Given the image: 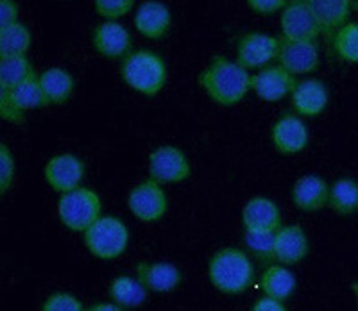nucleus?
Returning <instances> with one entry per match:
<instances>
[{
    "label": "nucleus",
    "instance_id": "nucleus-28",
    "mask_svg": "<svg viewBox=\"0 0 358 311\" xmlns=\"http://www.w3.org/2000/svg\"><path fill=\"white\" fill-rule=\"evenodd\" d=\"M33 73V63L27 56L0 57V89H13Z\"/></svg>",
    "mask_w": 358,
    "mask_h": 311
},
{
    "label": "nucleus",
    "instance_id": "nucleus-9",
    "mask_svg": "<svg viewBox=\"0 0 358 311\" xmlns=\"http://www.w3.org/2000/svg\"><path fill=\"white\" fill-rule=\"evenodd\" d=\"M281 40L264 33H248L236 41V61L244 68H265L278 59Z\"/></svg>",
    "mask_w": 358,
    "mask_h": 311
},
{
    "label": "nucleus",
    "instance_id": "nucleus-16",
    "mask_svg": "<svg viewBox=\"0 0 358 311\" xmlns=\"http://www.w3.org/2000/svg\"><path fill=\"white\" fill-rule=\"evenodd\" d=\"M242 224L245 231H268L276 233L283 222H281V211L273 198L257 195L245 202L242 210Z\"/></svg>",
    "mask_w": 358,
    "mask_h": 311
},
{
    "label": "nucleus",
    "instance_id": "nucleus-40",
    "mask_svg": "<svg viewBox=\"0 0 358 311\" xmlns=\"http://www.w3.org/2000/svg\"><path fill=\"white\" fill-rule=\"evenodd\" d=\"M353 8L358 11V0H353Z\"/></svg>",
    "mask_w": 358,
    "mask_h": 311
},
{
    "label": "nucleus",
    "instance_id": "nucleus-17",
    "mask_svg": "<svg viewBox=\"0 0 358 311\" xmlns=\"http://www.w3.org/2000/svg\"><path fill=\"white\" fill-rule=\"evenodd\" d=\"M305 2L324 36L334 38L338 29L350 22L353 0H305Z\"/></svg>",
    "mask_w": 358,
    "mask_h": 311
},
{
    "label": "nucleus",
    "instance_id": "nucleus-5",
    "mask_svg": "<svg viewBox=\"0 0 358 311\" xmlns=\"http://www.w3.org/2000/svg\"><path fill=\"white\" fill-rule=\"evenodd\" d=\"M102 201L97 191L90 188H78L63 194L57 201V217L66 229L85 233L92 224L102 217Z\"/></svg>",
    "mask_w": 358,
    "mask_h": 311
},
{
    "label": "nucleus",
    "instance_id": "nucleus-30",
    "mask_svg": "<svg viewBox=\"0 0 358 311\" xmlns=\"http://www.w3.org/2000/svg\"><path fill=\"white\" fill-rule=\"evenodd\" d=\"M244 243L252 256L260 258L262 261L274 259V243L276 233L268 231H244Z\"/></svg>",
    "mask_w": 358,
    "mask_h": 311
},
{
    "label": "nucleus",
    "instance_id": "nucleus-39",
    "mask_svg": "<svg viewBox=\"0 0 358 311\" xmlns=\"http://www.w3.org/2000/svg\"><path fill=\"white\" fill-rule=\"evenodd\" d=\"M351 290H353L355 299H357V311H358V283H353V284H351Z\"/></svg>",
    "mask_w": 358,
    "mask_h": 311
},
{
    "label": "nucleus",
    "instance_id": "nucleus-22",
    "mask_svg": "<svg viewBox=\"0 0 358 311\" xmlns=\"http://www.w3.org/2000/svg\"><path fill=\"white\" fill-rule=\"evenodd\" d=\"M40 86L43 92L45 106H62L70 101L76 81L72 73L59 66H50L40 73Z\"/></svg>",
    "mask_w": 358,
    "mask_h": 311
},
{
    "label": "nucleus",
    "instance_id": "nucleus-24",
    "mask_svg": "<svg viewBox=\"0 0 358 311\" xmlns=\"http://www.w3.org/2000/svg\"><path fill=\"white\" fill-rule=\"evenodd\" d=\"M328 208L341 217H350L358 211V181L351 178H341L330 185Z\"/></svg>",
    "mask_w": 358,
    "mask_h": 311
},
{
    "label": "nucleus",
    "instance_id": "nucleus-37",
    "mask_svg": "<svg viewBox=\"0 0 358 311\" xmlns=\"http://www.w3.org/2000/svg\"><path fill=\"white\" fill-rule=\"evenodd\" d=\"M252 311H289L285 306V301H278L273 297H264V299L258 301Z\"/></svg>",
    "mask_w": 358,
    "mask_h": 311
},
{
    "label": "nucleus",
    "instance_id": "nucleus-4",
    "mask_svg": "<svg viewBox=\"0 0 358 311\" xmlns=\"http://www.w3.org/2000/svg\"><path fill=\"white\" fill-rule=\"evenodd\" d=\"M85 245L95 258L111 261L126 252L129 245V229L117 217H101L83 233Z\"/></svg>",
    "mask_w": 358,
    "mask_h": 311
},
{
    "label": "nucleus",
    "instance_id": "nucleus-12",
    "mask_svg": "<svg viewBox=\"0 0 358 311\" xmlns=\"http://www.w3.org/2000/svg\"><path fill=\"white\" fill-rule=\"evenodd\" d=\"M94 47L106 59H126L133 52V38L129 31L117 20H106L94 31Z\"/></svg>",
    "mask_w": 358,
    "mask_h": 311
},
{
    "label": "nucleus",
    "instance_id": "nucleus-27",
    "mask_svg": "<svg viewBox=\"0 0 358 311\" xmlns=\"http://www.w3.org/2000/svg\"><path fill=\"white\" fill-rule=\"evenodd\" d=\"M2 92H8L13 102L18 106V110H22L24 113L29 110H36V108L45 106L43 92H41L40 86V73L36 72L33 75H29L25 81H22L20 85H17L13 89H2Z\"/></svg>",
    "mask_w": 358,
    "mask_h": 311
},
{
    "label": "nucleus",
    "instance_id": "nucleus-7",
    "mask_svg": "<svg viewBox=\"0 0 358 311\" xmlns=\"http://www.w3.org/2000/svg\"><path fill=\"white\" fill-rule=\"evenodd\" d=\"M190 172V161L179 147L162 145L149 154V175L162 185L187 181Z\"/></svg>",
    "mask_w": 358,
    "mask_h": 311
},
{
    "label": "nucleus",
    "instance_id": "nucleus-29",
    "mask_svg": "<svg viewBox=\"0 0 358 311\" xmlns=\"http://www.w3.org/2000/svg\"><path fill=\"white\" fill-rule=\"evenodd\" d=\"M334 50L342 61L358 65V22H348L334 34Z\"/></svg>",
    "mask_w": 358,
    "mask_h": 311
},
{
    "label": "nucleus",
    "instance_id": "nucleus-21",
    "mask_svg": "<svg viewBox=\"0 0 358 311\" xmlns=\"http://www.w3.org/2000/svg\"><path fill=\"white\" fill-rule=\"evenodd\" d=\"M330 101L328 89L324 82L319 79H306V81L297 82L296 89L292 93V106L299 117H317L326 110Z\"/></svg>",
    "mask_w": 358,
    "mask_h": 311
},
{
    "label": "nucleus",
    "instance_id": "nucleus-6",
    "mask_svg": "<svg viewBox=\"0 0 358 311\" xmlns=\"http://www.w3.org/2000/svg\"><path fill=\"white\" fill-rule=\"evenodd\" d=\"M127 208L140 222H158L169 211V198L162 182L152 178L138 182L127 195Z\"/></svg>",
    "mask_w": 358,
    "mask_h": 311
},
{
    "label": "nucleus",
    "instance_id": "nucleus-25",
    "mask_svg": "<svg viewBox=\"0 0 358 311\" xmlns=\"http://www.w3.org/2000/svg\"><path fill=\"white\" fill-rule=\"evenodd\" d=\"M147 290L138 279L129 277V275H120L115 277L110 284V297L115 304L122 308H138L147 301Z\"/></svg>",
    "mask_w": 358,
    "mask_h": 311
},
{
    "label": "nucleus",
    "instance_id": "nucleus-38",
    "mask_svg": "<svg viewBox=\"0 0 358 311\" xmlns=\"http://www.w3.org/2000/svg\"><path fill=\"white\" fill-rule=\"evenodd\" d=\"M86 311H124V310L115 303H99V304H94V306H90Z\"/></svg>",
    "mask_w": 358,
    "mask_h": 311
},
{
    "label": "nucleus",
    "instance_id": "nucleus-31",
    "mask_svg": "<svg viewBox=\"0 0 358 311\" xmlns=\"http://www.w3.org/2000/svg\"><path fill=\"white\" fill-rule=\"evenodd\" d=\"M17 175V163L11 149L6 143L0 145V194H8Z\"/></svg>",
    "mask_w": 358,
    "mask_h": 311
},
{
    "label": "nucleus",
    "instance_id": "nucleus-11",
    "mask_svg": "<svg viewBox=\"0 0 358 311\" xmlns=\"http://www.w3.org/2000/svg\"><path fill=\"white\" fill-rule=\"evenodd\" d=\"M296 75L281 65H271L252 75L251 88L264 102H280L296 89Z\"/></svg>",
    "mask_w": 358,
    "mask_h": 311
},
{
    "label": "nucleus",
    "instance_id": "nucleus-20",
    "mask_svg": "<svg viewBox=\"0 0 358 311\" xmlns=\"http://www.w3.org/2000/svg\"><path fill=\"white\" fill-rule=\"evenodd\" d=\"M330 201V185L319 175H303L292 186V202L297 210L319 211L328 206Z\"/></svg>",
    "mask_w": 358,
    "mask_h": 311
},
{
    "label": "nucleus",
    "instance_id": "nucleus-14",
    "mask_svg": "<svg viewBox=\"0 0 358 311\" xmlns=\"http://www.w3.org/2000/svg\"><path fill=\"white\" fill-rule=\"evenodd\" d=\"M278 61L292 75H306L317 70L319 66V49L315 41H294L281 40Z\"/></svg>",
    "mask_w": 358,
    "mask_h": 311
},
{
    "label": "nucleus",
    "instance_id": "nucleus-2",
    "mask_svg": "<svg viewBox=\"0 0 358 311\" xmlns=\"http://www.w3.org/2000/svg\"><path fill=\"white\" fill-rule=\"evenodd\" d=\"M210 283L222 294H244L255 281V267L248 252L226 247L212 256L208 265Z\"/></svg>",
    "mask_w": 358,
    "mask_h": 311
},
{
    "label": "nucleus",
    "instance_id": "nucleus-10",
    "mask_svg": "<svg viewBox=\"0 0 358 311\" xmlns=\"http://www.w3.org/2000/svg\"><path fill=\"white\" fill-rule=\"evenodd\" d=\"M280 24L285 40L315 41L321 36V29L305 0H289L281 11Z\"/></svg>",
    "mask_w": 358,
    "mask_h": 311
},
{
    "label": "nucleus",
    "instance_id": "nucleus-35",
    "mask_svg": "<svg viewBox=\"0 0 358 311\" xmlns=\"http://www.w3.org/2000/svg\"><path fill=\"white\" fill-rule=\"evenodd\" d=\"M289 0H248V6L258 15H274L278 11H283Z\"/></svg>",
    "mask_w": 358,
    "mask_h": 311
},
{
    "label": "nucleus",
    "instance_id": "nucleus-1",
    "mask_svg": "<svg viewBox=\"0 0 358 311\" xmlns=\"http://www.w3.org/2000/svg\"><path fill=\"white\" fill-rule=\"evenodd\" d=\"M252 75L248 68L228 57L217 56L199 75V85L215 104L231 108L251 92Z\"/></svg>",
    "mask_w": 358,
    "mask_h": 311
},
{
    "label": "nucleus",
    "instance_id": "nucleus-26",
    "mask_svg": "<svg viewBox=\"0 0 358 311\" xmlns=\"http://www.w3.org/2000/svg\"><path fill=\"white\" fill-rule=\"evenodd\" d=\"M33 43V34L22 22L0 27V57L25 56Z\"/></svg>",
    "mask_w": 358,
    "mask_h": 311
},
{
    "label": "nucleus",
    "instance_id": "nucleus-33",
    "mask_svg": "<svg viewBox=\"0 0 358 311\" xmlns=\"http://www.w3.org/2000/svg\"><path fill=\"white\" fill-rule=\"evenodd\" d=\"M41 311H86L81 301L72 294L66 291H57L47 297V301L41 306Z\"/></svg>",
    "mask_w": 358,
    "mask_h": 311
},
{
    "label": "nucleus",
    "instance_id": "nucleus-36",
    "mask_svg": "<svg viewBox=\"0 0 358 311\" xmlns=\"http://www.w3.org/2000/svg\"><path fill=\"white\" fill-rule=\"evenodd\" d=\"M18 22V4L15 0H0V27Z\"/></svg>",
    "mask_w": 358,
    "mask_h": 311
},
{
    "label": "nucleus",
    "instance_id": "nucleus-23",
    "mask_svg": "<svg viewBox=\"0 0 358 311\" xmlns=\"http://www.w3.org/2000/svg\"><path fill=\"white\" fill-rule=\"evenodd\" d=\"M296 275L289 270L287 265H271L262 274L260 288L265 297L278 301H287L296 290Z\"/></svg>",
    "mask_w": 358,
    "mask_h": 311
},
{
    "label": "nucleus",
    "instance_id": "nucleus-18",
    "mask_svg": "<svg viewBox=\"0 0 358 311\" xmlns=\"http://www.w3.org/2000/svg\"><path fill=\"white\" fill-rule=\"evenodd\" d=\"M172 25V13L167 4L159 0H145L134 15V27L149 40H159L169 33Z\"/></svg>",
    "mask_w": 358,
    "mask_h": 311
},
{
    "label": "nucleus",
    "instance_id": "nucleus-8",
    "mask_svg": "<svg viewBox=\"0 0 358 311\" xmlns=\"http://www.w3.org/2000/svg\"><path fill=\"white\" fill-rule=\"evenodd\" d=\"M47 185L57 194H69L81 188L83 179L86 175V165L79 156L72 152L56 154L47 161L43 168Z\"/></svg>",
    "mask_w": 358,
    "mask_h": 311
},
{
    "label": "nucleus",
    "instance_id": "nucleus-34",
    "mask_svg": "<svg viewBox=\"0 0 358 311\" xmlns=\"http://www.w3.org/2000/svg\"><path fill=\"white\" fill-rule=\"evenodd\" d=\"M0 117L11 124H22L25 120L24 111L18 110V106L13 102L9 93L2 92V89H0Z\"/></svg>",
    "mask_w": 358,
    "mask_h": 311
},
{
    "label": "nucleus",
    "instance_id": "nucleus-13",
    "mask_svg": "<svg viewBox=\"0 0 358 311\" xmlns=\"http://www.w3.org/2000/svg\"><path fill=\"white\" fill-rule=\"evenodd\" d=\"M271 142L280 154L303 152L308 145V129L299 115L287 113L274 122Z\"/></svg>",
    "mask_w": 358,
    "mask_h": 311
},
{
    "label": "nucleus",
    "instance_id": "nucleus-32",
    "mask_svg": "<svg viewBox=\"0 0 358 311\" xmlns=\"http://www.w3.org/2000/svg\"><path fill=\"white\" fill-rule=\"evenodd\" d=\"M95 13L106 20H118L131 13L134 0H94Z\"/></svg>",
    "mask_w": 358,
    "mask_h": 311
},
{
    "label": "nucleus",
    "instance_id": "nucleus-19",
    "mask_svg": "<svg viewBox=\"0 0 358 311\" xmlns=\"http://www.w3.org/2000/svg\"><path fill=\"white\" fill-rule=\"evenodd\" d=\"M136 279L155 294H169L181 284L183 275L176 265L165 261L138 263L136 265Z\"/></svg>",
    "mask_w": 358,
    "mask_h": 311
},
{
    "label": "nucleus",
    "instance_id": "nucleus-15",
    "mask_svg": "<svg viewBox=\"0 0 358 311\" xmlns=\"http://www.w3.org/2000/svg\"><path fill=\"white\" fill-rule=\"evenodd\" d=\"M310 243L308 236L301 226L290 224L281 226L276 231V243H274V259L281 265H297L308 256Z\"/></svg>",
    "mask_w": 358,
    "mask_h": 311
},
{
    "label": "nucleus",
    "instance_id": "nucleus-3",
    "mask_svg": "<svg viewBox=\"0 0 358 311\" xmlns=\"http://www.w3.org/2000/svg\"><path fill=\"white\" fill-rule=\"evenodd\" d=\"M124 82L145 97H156L167 85V65L155 50H133L120 66Z\"/></svg>",
    "mask_w": 358,
    "mask_h": 311
}]
</instances>
